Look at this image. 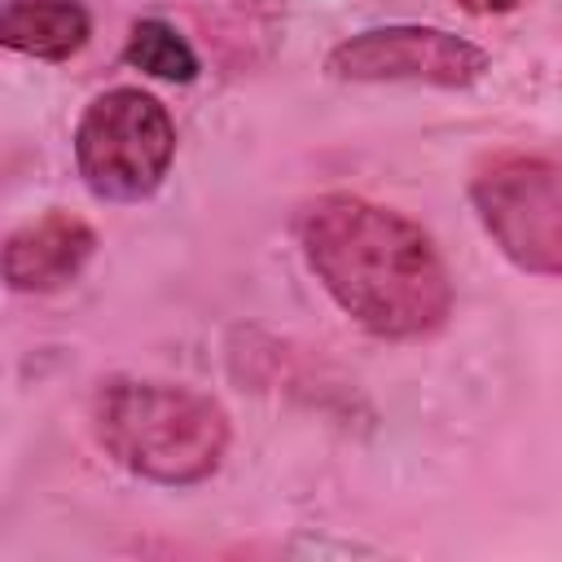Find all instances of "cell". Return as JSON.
<instances>
[{"mask_svg": "<svg viewBox=\"0 0 562 562\" xmlns=\"http://www.w3.org/2000/svg\"><path fill=\"white\" fill-rule=\"evenodd\" d=\"M92 35V18L79 0H9L0 40L13 53L40 57V61H66L75 57Z\"/></svg>", "mask_w": 562, "mask_h": 562, "instance_id": "cell-7", "label": "cell"}, {"mask_svg": "<svg viewBox=\"0 0 562 562\" xmlns=\"http://www.w3.org/2000/svg\"><path fill=\"white\" fill-rule=\"evenodd\" d=\"M97 250V233L88 220L70 211H48L4 241V281L18 294H53L70 285Z\"/></svg>", "mask_w": 562, "mask_h": 562, "instance_id": "cell-6", "label": "cell"}, {"mask_svg": "<svg viewBox=\"0 0 562 562\" xmlns=\"http://www.w3.org/2000/svg\"><path fill=\"white\" fill-rule=\"evenodd\" d=\"M123 57H127V66H136V70H145L154 79H167V83L198 79V53H193V44L171 22H162V18L132 22Z\"/></svg>", "mask_w": 562, "mask_h": 562, "instance_id": "cell-8", "label": "cell"}, {"mask_svg": "<svg viewBox=\"0 0 562 562\" xmlns=\"http://www.w3.org/2000/svg\"><path fill=\"white\" fill-rule=\"evenodd\" d=\"M325 70L347 83L470 88L487 75V53L443 26L395 22V26H369L338 40L325 57Z\"/></svg>", "mask_w": 562, "mask_h": 562, "instance_id": "cell-5", "label": "cell"}, {"mask_svg": "<svg viewBox=\"0 0 562 562\" xmlns=\"http://www.w3.org/2000/svg\"><path fill=\"white\" fill-rule=\"evenodd\" d=\"M299 246L329 299L378 338H426L452 312V281L435 241L400 211L356 193H325L299 215Z\"/></svg>", "mask_w": 562, "mask_h": 562, "instance_id": "cell-1", "label": "cell"}, {"mask_svg": "<svg viewBox=\"0 0 562 562\" xmlns=\"http://www.w3.org/2000/svg\"><path fill=\"white\" fill-rule=\"evenodd\" d=\"M92 430L123 470L167 487L211 479L228 452V417L211 395L149 378H110L97 391Z\"/></svg>", "mask_w": 562, "mask_h": 562, "instance_id": "cell-2", "label": "cell"}, {"mask_svg": "<svg viewBox=\"0 0 562 562\" xmlns=\"http://www.w3.org/2000/svg\"><path fill=\"white\" fill-rule=\"evenodd\" d=\"M176 158V123L167 105L140 88H110L88 101L75 127V162L83 184L105 202L149 198Z\"/></svg>", "mask_w": 562, "mask_h": 562, "instance_id": "cell-3", "label": "cell"}, {"mask_svg": "<svg viewBox=\"0 0 562 562\" xmlns=\"http://www.w3.org/2000/svg\"><path fill=\"white\" fill-rule=\"evenodd\" d=\"M470 202L514 268L562 277V167L553 158L492 154L470 176Z\"/></svg>", "mask_w": 562, "mask_h": 562, "instance_id": "cell-4", "label": "cell"}, {"mask_svg": "<svg viewBox=\"0 0 562 562\" xmlns=\"http://www.w3.org/2000/svg\"><path fill=\"white\" fill-rule=\"evenodd\" d=\"M465 13H479V18H492V13H514L522 9L527 0H457Z\"/></svg>", "mask_w": 562, "mask_h": 562, "instance_id": "cell-9", "label": "cell"}]
</instances>
